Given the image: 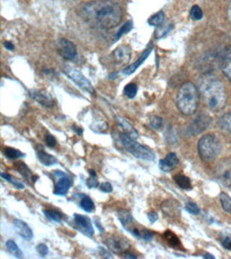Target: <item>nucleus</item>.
I'll return each instance as SVG.
<instances>
[{
    "mask_svg": "<svg viewBox=\"0 0 231 259\" xmlns=\"http://www.w3.org/2000/svg\"><path fill=\"white\" fill-rule=\"evenodd\" d=\"M38 252L39 253V255L45 257L46 255L48 254V247L46 246L45 244H38Z\"/></svg>",
    "mask_w": 231,
    "mask_h": 259,
    "instance_id": "nucleus-43",
    "label": "nucleus"
},
{
    "mask_svg": "<svg viewBox=\"0 0 231 259\" xmlns=\"http://www.w3.org/2000/svg\"><path fill=\"white\" fill-rule=\"evenodd\" d=\"M227 16H228V20L231 25V1H230L229 5H228V9H227Z\"/></svg>",
    "mask_w": 231,
    "mask_h": 259,
    "instance_id": "nucleus-46",
    "label": "nucleus"
},
{
    "mask_svg": "<svg viewBox=\"0 0 231 259\" xmlns=\"http://www.w3.org/2000/svg\"><path fill=\"white\" fill-rule=\"evenodd\" d=\"M216 177L225 185L231 186V160L225 159L218 165L215 170Z\"/></svg>",
    "mask_w": 231,
    "mask_h": 259,
    "instance_id": "nucleus-12",
    "label": "nucleus"
},
{
    "mask_svg": "<svg viewBox=\"0 0 231 259\" xmlns=\"http://www.w3.org/2000/svg\"><path fill=\"white\" fill-rule=\"evenodd\" d=\"M186 209L188 212H190V214H192V215H198L200 211L199 207L193 202H188L186 204Z\"/></svg>",
    "mask_w": 231,
    "mask_h": 259,
    "instance_id": "nucleus-39",
    "label": "nucleus"
},
{
    "mask_svg": "<svg viewBox=\"0 0 231 259\" xmlns=\"http://www.w3.org/2000/svg\"><path fill=\"white\" fill-rule=\"evenodd\" d=\"M105 243L110 250L117 254H125L131 247L129 241L122 237H110L105 241Z\"/></svg>",
    "mask_w": 231,
    "mask_h": 259,
    "instance_id": "nucleus-9",
    "label": "nucleus"
},
{
    "mask_svg": "<svg viewBox=\"0 0 231 259\" xmlns=\"http://www.w3.org/2000/svg\"><path fill=\"white\" fill-rule=\"evenodd\" d=\"M208 125H209V118L203 116V117H198L196 118L195 121L191 124L190 126V130H191V133L192 134H199L201 132L205 131Z\"/></svg>",
    "mask_w": 231,
    "mask_h": 259,
    "instance_id": "nucleus-18",
    "label": "nucleus"
},
{
    "mask_svg": "<svg viewBox=\"0 0 231 259\" xmlns=\"http://www.w3.org/2000/svg\"><path fill=\"white\" fill-rule=\"evenodd\" d=\"M199 89L196 85L187 82L180 86L176 97V104L181 114L193 115L199 104Z\"/></svg>",
    "mask_w": 231,
    "mask_h": 259,
    "instance_id": "nucleus-3",
    "label": "nucleus"
},
{
    "mask_svg": "<svg viewBox=\"0 0 231 259\" xmlns=\"http://www.w3.org/2000/svg\"><path fill=\"white\" fill-rule=\"evenodd\" d=\"M30 95L34 100L41 103L42 105L46 107H53L55 105V100L51 95L46 90H32Z\"/></svg>",
    "mask_w": 231,
    "mask_h": 259,
    "instance_id": "nucleus-15",
    "label": "nucleus"
},
{
    "mask_svg": "<svg viewBox=\"0 0 231 259\" xmlns=\"http://www.w3.org/2000/svg\"><path fill=\"white\" fill-rule=\"evenodd\" d=\"M132 27H134V22H132L131 20H129V21H127L126 22V24L122 27V28H120V30L118 31V33H117V35H116V37H115V38H116V39H118L119 37H122L123 35H124V34H126V33H128L130 30H131V29H132Z\"/></svg>",
    "mask_w": 231,
    "mask_h": 259,
    "instance_id": "nucleus-38",
    "label": "nucleus"
},
{
    "mask_svg": "<svg viewBox=\"0 0 231 259\" xmlns=\"http://www.w3.org/2000/svg\"><path fill=\"white\" fill-rule=\"evenodd\" d=\"M149 125L152 126V128L154 129V130H160L161 128H162V125H163V120H162V118L154 116V117L150 118V120H149Z\"/></svg>",
    "mask_w": 231,
    "mask_h": 259,
    "instance_id": "nucleus-36",
    "label": "nucleus"
},
{
    "mask_svg": "<svg viewBox=\"0 0 231 259\" xmlns=\"http://www.w3.org/2000/svg\"><path fill=\"white\" fill-rule=\"evenodd\" d=\"M150 52H152V47H149L145 51H144V52L142 53V55L140 57H138V59L136 60V62L135 63V64H132L129 67L125 68L124 69V73L125 74H131V73H134L136 70V69L143 64L144 61H145L147 59L148 55L150 54Z\"/></svg>",
    "mask_w": 231,
    "mask_h": 259,
    "instance_id": "nucleus-19",
    "label": "nucleus"
},
{
    "mask_svg": "<svg viewBox=\"0 0 231 259\" xmlns=\"http://www.w3.org/2000/svg\"><path fill=\"white\" fill-rule=\"evenodd\" d=\"M190 16H191V18L194 20H199L203 18V16H204L203 10H201L198 5H193L192 9H191Z\"/></svg>",
    "mask_w": 231,
    "mask_h": 259,
    "instance_id": "nucleus-35",
    "label": "nucleus"
},
{
    "mask_svg": "<svg viewBox=\"0 0 231 259\" xmlns=\"http://www.w3.org/2000/svg\"><path fill=\"white\" fill-rule=\"evenodd\" d=\"M56 186H55V194L57 195H65L71 187L73 186V178L62 171L57 170L54 172Z\"/></svg>",
    "mask_w": 231,
    "mask_h": 259,
    "instance_id": "nucleus-7",
    "label": "nucleus"
},
{
    "mask_svg": "<svg viewBox=\"0 0 231 259\" xmlns=\"http://www.w3.org/2000/svg\"><path fill=\"white\" fill-rule=\"evenodd\" d=\"M219 202L223 207V209L231 215V198L225 192L219 193Z\"/></svg>",
    "mask_w": 231,
    "mask_h": 259,
    "instance_id": "nucleus-26",
    "label": "nucleus"
},
{
    "mask_svg": "<svg viewBox=\"0 0 231 259\" xmlns=\"http://www.w3.org/2000/svg\"><path fill=\"white\" fill-rule=\"evenodd\" d=\"M64 72L66 73V76L72 80V81H74L79 86L80 88H82L83 90L88 91V93H90V94L95 93V89L93 87V85H92V83L83 76L81 72L77 70V69L66 66L64 68Z\"/></svg>",
    "mask_w": 231,
    "mask_h": 259,
    "instance_id": "nucleus-6",
    "label": "nucleus"
},
{
    "mask_svg": "<svg viewBox=\"0 0 231 259\" xmlns=\"http://www.w3.org/2000/svg\"><path fill=\"white\" fill-rule=\"evenodd\" d=\"M73 130L76 131L79 136L82 135V133H83V130L82 129H78V126H76V125H73Z\"/></svg>",
    "mask_w": 231,
    "mask_h": 259,
    "instance_id": "nucleus-47",
    "label": "nucleus"
},
{
    "mask_svg": "<svg viewBox=\"0 0 231 259\" xmlns=\"http://www.w3.org/2000/svg\"><path fill=\"white\" fill-rule=\"evenodd\" d=\"M147 217H148V220H149L150 222H152V223H154L155 221L158 220V214H157V212H154V211H150V212H148Z\"/></svg>",
    "mask_w": 231,
    "mask_h": 259,
    "instance_id": "nucleus-44",
    "label": "nucleus"
},
{
    "mask_svg": "<svg viewBox=\"0 0 231 259\" xmlns=\"http://www.w3.org/2000/svg\"><path fill=\"white\" fill-rule=\"evenodd\" d=\"M59 53L66 60H74L77 56V48L71 41L66 38H60L57 43Z\"/></svg>",
    "mask_w": 231,
    "mask_h": 259,
    "instance_id": "nucleus-10",
    "label": "nucleus"
},
{
    "mask_svg": "<svg viewBox=\"0 0 231 259\" xmlns=\"http://www.w3.org/2000/svg\"><path fill=\"white\" fill-rule=\"evenodd\" d=\"M221 240L222 244L224 245V247H226V249H231V231L230 229H227V231H225L221 234Z\"/></svg>",
    "mask_w": 231,
    "mask_h": 259,
    "instance_id": "nucleus-33",
    "label": "nucleus"
},
{
    "mask_svg": "<svg viewBox=\"0 0 231 259\" xmlns=\"http://www.w3.org/2000/svg\"><path fill=\"white\" fill-rule=\"evenodd\" d=\"M174 181L177 185L182 189H191L192 188V184H191L190 178L183 174H177L174 176Z\"/></svg>",
    "mask_w": 231,
    "mask_h": 259,
    "instance_id": "nucleus-24",
    "label": "nucleus"
},
{
    "mask_svg": "<svg viewBox=\"0 0 231 259\" xmlns=\"http://www.w3.org/2000/svg\"><path fill=\"white\" fill-rule=\"evenodd\" d=\"M178 164H179V158L177 156V154L172 152L167 154L163 159H161L160 168L164 172H170L174 169Z\"/></svg>",
    "mask_w": 231,
    "mask_h": 259,
    "instance_id": "nucleus-16",
    "label": "nucleus"
},
{
    "mask_svg": "<svg viewBox=\"0 0 231 259\" xmlns=\"http://www.w3.org/2000/svg\"><path fill=\"white\" fill-rule=\"evenodd\" d=\"M80 207L85 211H93L95 208V205L94 202L92 201V199L89 197V195H85L82 194L81 195V200H80Z\"/></svg>",
    "mask_w": 231,
    "mask_h": 259,
    "instance_id": "nucleus-25",
    "label": "nucleus"
},
{
    "mask_svg": "<svg viewBox=\"0 0 231 259\" xmlns=\"http://www.w3.org/2000/svg\"><path fill=\"white\" fill-rule=\"evenodd\" d=\"M4 47L9 50H14V45H12L10 42H4Z\"/></svg>",
    "mask_w": 231,
    "mask_h": 259,
    "instance_id": "nucleus-45",
    "label": "nucleus"
},
{
    "mask_svg": "<svg viewBox=\"0 0 231 259\" xmlns=\"http://www.w3.org/2000/svg\"><path fill=\"white\" fill-rule=\"evenodd\" d=\"M43 212H44V215L49 219V220L54 221V222L60 223L63 219V216H62L61 212L57 211L55 209H44Z\"/></svg>",
    "mask_w": 231,
    "mask_h": 259,
    "instance_id": "nucleus-29",
    "label": "nucleus"
},
{
    "mask_svg": "<svg viewBox=\"0 0 231 259\" xmlns=\"http://www.w3.org/2000/svg\"><path fill=\"white\" fill-rule=\"evenodd\" d=\"M116 119H117L118 124L122 126V129L124 130L125 134L130 136L131 138H134V139H136V138L138 137V133L135 131V129L134 128V126H132L128 121H126V120L123 119V118L117 117Z\"/></svg>",
    "mask_w": 231,
    "mask_h": 259,
    "instance_id": "nucleus-21",
    "label": "nucleus"
},
{
    "mask_svg": "<svg viewBox=\"0 0 231 259\" xmlns=\"http://www.w3.org/2000/svg\"><path fill=\"white\" fill-rule=\"evenodd\" d=\"M1 177L4 178V180H7L8 182H10L11 184H12V185H14L15 187H17L19 189H24V185H22V184L20 182L15 180V178L12 175H10L8 173H3V172H2Z\"/></svg>",
    "mask_w": 231,
    "mask_h": 259,
    "instance_id": "nucleus-37",
    "label": "nucleus"
},
{
    "mask_svg": "<svg viewBox=\"0 0 231 259\" xmlns=\"http://www.w3.org/2000/svg\"><path fill=\"white\" fill-rule=\"evenodd\" d=\"M111 57L117 66L128 64L131 57V49L129 46L127 45L119 46V47H117L113 51Z\"/></svg>",
    "mask_w": 231,
    "mask_h": 259,
    "instance_id": "nucleus-11",
    "label": "nucleus"
},
{
    "mask_svg": "<svg viewBox=\"0 0 231 259\" xmlns=\"http://www.w3.org/2000/svg\"><path fill=\"white\" fill-rule=\"evenodd\" d=\"M118 140L125 150L128 151L131 155H134L135 157L142 160H147V162L154 160V153L148 147L136 142L135 139L127 134H118Z\"/></svg>",
    "mask_w": 231,
    "mask_h": 259,
    "instance_id": "nucleus-5",
    "label": "nucleus"
},
{
    "mask_svg": "<svg viewBox=\"0 0 231 259\" xmlns=\"http://www.w3.org/2000/svg\"><path fill=\"white\" fill-rule=\"evenodd\" d=\"M124 94L130 99L135 98L137 94V86L135 83H129L128 85H126V87L124 88Z\"/></svg>",
    "mask_w": 231,
    "mask_h": 259,
    "instance_id": "nucleus-34",
    "label": "nucleus"
},
{
    "mask_svg": "<svg viewBox=\"0 0 231 259\" xmlns=\"http://www.w3.org/2000/svg\"><path fill=\"white\" fill-rule=\"evenodd\" d=\"M86 185H88L89 188H96L99 186V183H98L96 175H91V177L86 181Z\"/></svg>",
    "mask_w": 231,
    "mask_h": 259,
    "instance_id": "nucleus-40",
    "label": "nucleus"
},
{
    "mask_svg": "<svg viewBox=\"0 0 231 259\" xmlns=\"http://www.w3.org/2000/svg\"><path fill=\"white\" fill-rule=\"evenodd\" d=\"M163 237L167 241V243H169L171 246H173V247L181 246L180 241H179L178 237H177V236L174 233H172L170 231H166L164 233V235H163Z\"/></svg>",
    "mask_w": 231,
    "mask_h": 259,
    "instance_id": "nucleus-28",
    "label": "nucleus"
},
{
    "mask_svg": "<svg viewBox=\"0 0 231 259\" xmlns=\"http://www.w3.org/2000/svg\"><path fill=\"white\" fill-rule=\"evenodd\" d=\"M81 12L88 24L99 29H112L118 26L123 18L122 8L113 0L89 2L81 8Z\"/></svg>",
    "mask_w": 231,
    "mask_h": 259,
    "instance_id": "nucleus-1",
    "label": "nucleus"
},
{
    "mask_svg": "<svg viewBox=\"0 0 231 259\" xmlns=\"http://www.w3.org/2000/svg\"><path fill=\"white\" fill-rule=\"evenodd\" d=\"M197 148L200 158L205 162H211L221 154L222 142L215 135L207 134L200 138Z\"/></svg>",
    "mask_w": 231,
    "mask_h": 259,
    "instance_id": "nucleus-4",
    "label": "nucleus"
},
{
    "mask_svg": "<svg viewBox=\"0 0 231 259\" xmlns=\"http://www.w3.org/2000/svg\"><path fill=\"white\" fill-rule=\"evenodd\" d=\"M38 157L39 159V162L45 166H53L58 163V160L55 156H53V155H50V154H47L42 150L38 152Z\"/></svg>",
    "mask_w": 231,
    "mask_h": 259,
    "instance_id": "nucleus-22",
    "label": "nucleus"
},
{
    "mask_svg": "<svg viewBox=\"0 0 231 259\" xmlns=\"http://www.w3.org/2000/svg\"><path fill=\"white\" fill-rule=\"evenodd\" d=\"M222 70L229 81L231 82V48L225 53L222 62Z\"/></svg>",
    "mask_w": 231,
    "mask_h": 259,
    "instance_id": "nucleus-20",
    "label": "nucleus"
},
{
    "mask_svg": "<svg viewBox=\"0 0 231 259\" xmlns=\"http://www.w3.org/2000/svg\"><path fill=\"white\" fill-rule=\"evenodd\" d=\"M164 19H165V15L162 11H160V12L155 13L154 15L150 17V18L148 19V24L152 25V26H154V27H159L163 24Z\"/></svg>",
    "mask_w": 231,
    "mask_h": 259,
    "instance_id": "nucleus-27",
    "label": "nucleus"
},
{
    "mask_svg": "<svg viewBox=\"0 0 231 259\" xmlns=\"http://www.w3.org/2000/svg\"><path fill=\"white\" fill-rule=\"evenodd\" d=\"M45 141H46V143H47V146L50 148H55L57 145L56 138L51 134H47L45 136Z\"/></svg>",
    "mask_w": 231,
    "mask_h": 259,
    "instance_id": "nucleus-42",
    "label": "nucleus"
},
{
    "mask_svg": "<svg viewBox=\"0 0 231 259\" xmlns=\"http://www.w3.org/2000/svg\"><path fill=\"white\" fill-rule=\"evenodd\" d=\"M4 155L10 159H17V158H20V157H24V153H21L19 150H17V149L14 148H4Z\"/></svg>",
    "mask_w": 231,
    "mask_h": 259,
    "instance_id": "nucleus-31",
    "label": "nucleus"
},
{
    "mask_svg": "<svg viewBox=\"0 0 231 259\" xmlns=\"http://www.w3.org/2000/svg\"><path fill=\"white\" fill-rule=\"evenodd\" d=\"M5 247H7L8 252L10 254H12L16 258H24V253L20 251V249L17 244L14 242L13 240H8L7 243H5Z\"/></svg>",
    "mask_w": 231,
    "mask_h": 259,
    "instance_id": "nucleus-23",
    "label": "nucleus"
},
{
    "mask_svg": "<svg viewBox=\"0 0 231 259\" xmlns=\"http://www.w3.org/2000/svg\"><path fill=\"white\" fill-rule=\"evenodd\" d=\"M198 89L206 105L212 111H221L227 102L223 82L213 74H205L198 81Z\"/></svg>",
    "mask_w": 231,
    "mask_h": 259,
    "instance_id": "nucleus-2",
    "label": "nucleus"
},
{
    "mask_svg": "<svg viewBox=\"0 0 231 259\" xmlns=\"http://www.w3.org/2000/svg\"><path fill=\"white\" fill-rule=\"evenodd\" d=\"M99 189L102 191V192H105V193H110V192H112L113 191V187L112 185L110 183L108 182H105V183H102L100 184V186H99Z\"/></svg>",
    "mask_w": 231,
    "mask_h": 259,
    "instance_id": "nucleus-41",
    "label": "nucleus"
},
{
    "mask_svg": "<svg viewBox=\"0 0 231 259\" xmlns=\"http://www.w3.org/2000/svg\"><path fill=\"white\" fill-rule=\"evenodd\" d=\"M161 210H162L163 215L171 219V220H176V219L179 218L180 216V205H179V202L175 200H167L164 201L161 205Z\"/></svg>",
    "mask_w": 231,
    "mask_h": 259,
    "instance_id": "nucleus-13",
    "label": "nucleus"
},
{
    "mask_svg": "<svg viewBox=\"0 0 231 259\" xmlns=\"http://www.w3.org/2000/svg\"><path fill=\"white\" fill-rule=\"evenodd\" d=\"M204 257H206V258H214V257H213V256L210 255V254H206V255H204Z\"/></svg>",
    "mask_w": 231,
    "mask_h": 259,
    "instance_id": "nucleus-49",
    "label": "nucleus"
},
{
    "mask_svg": "<svg viewBox=\"0 0 231 259\" xmlns=\"http://www.w3.org/2000/svg\"><path fill=\"white\" fill-rule=\"evenodd\" d=\"M117 217H118V220L120 221V223L123 224V226L127 229V231L130 232L134 236H135L136 238L142 239L144 229L141 231V229H138L137 227L135 226V219L131 216L129 211L119 210Z\"/></svg>",
    "mask_w": 231,
    "mask_h": 259,
    "instance_id": "nucleus-8",
    "label": "nucleus"
},
{
    "mask_svg": "<svg viewBox=\"0 0 231 259\" xmlns=\"http://www.w3.org/2000/svg\"><path fill=\"white\" fill-rule=\"evenodd\" d=\"M15 167H16L17 171H19L22 176H25L27 180H31L32 173H31L30 169H29L27 167V165H25L24 163H19V164L15 165Z\"/></svg>",
    "mask_w": 231,
    "mask_h": 259,
    "instance_id": "nucleus-32",
    "label": "nucleus"
},
{
    "mask_svg": "<svg viewBox=\"0 0 231 259\" xmlns=\"http://www.w3.org/2000/svg\"><path fill=\"white\" fill-rule=\"evenodd\" d=\"M218 123H219V126H221L222 130L231 133V113L222 116L221 119H219Z\"/></svg>",
    "mask_w": 231,
    "mask_h": 259,
    "instance_id": "nucleus-30",
    "label": "nucleus"
},
{
    "mask_svg": "<svg viewBox=\"0 0 231 259\" xmlns=\"http://www.w3.org/2000/svg\"><path fill=\"white\" fill-rule=\"evenodd\" d=\"M74 219L75 224H76V226L80 232H82L85 236H88V237H92V236L94 235V227L92 225L90 218L76 214L74 215Z\"/></svg>",
    "mask_w": 231,
    "mask_h": 259,
    "instance_id": "nucleus-14",
    "label": "nucleus"
},
{
    "mask_svg": "<svg viewBox=\"0 0 231 259\" xmlns=\"http://www.w3.org/2000/svg\"><path fill=\"white\" fill-rule=\"evenodd\" d=\"M124 255V257L125 258H136V256H135V255H132V254H127V253H125V254H123Z\"/></svg>",
    "mask_w": 231,
    "mask_h": 259,
    "instance_id": "nucleus-48",
    "label": "nucleus"
},
{
    "mask_svg": "<svg viewBox=\"0 0 231 259\" xmlns=\"http://www.w3.org/2000/svg\"><path fill=\"white\" fill-rule=\"evenodd\" d=\"M14 226L16 228V232L25 240H31L33 238L32 229L26 222L20 220H14Z\"/></svg>",
    "mask_w": 231,
    "mask_h": 259,
    "instance_id": "nucleus-17",
    "label": "nucleus"
}]
</instances>
